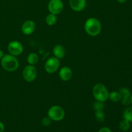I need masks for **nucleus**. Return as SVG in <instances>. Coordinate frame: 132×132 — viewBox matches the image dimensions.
Here are the masks:
<instances>
[{
	"mask_svg": "<svg viewBox=\"0 0 132 132\" xmlns=\"http://www.w3.org/2000/svg\"><path fill=\"white\" fill-rule=\"evenodd\" d=\"M85 29L88 35L96 36L101 32V24L98 19L94 18H89L85 24Z\"/></svg>",
	"mask_w": 132,
	"mask_h": 132,
	"instance_id": "1",
	"label": "nucleus"
},
{
	"mask_svg": "<svg viewBox=\"0 0 132 132\" xmlns=\"http://www.w3.org/2000/svg\"><path fill=\"white\" fill-rule=\"evenodd\" d=\"M1 66L5 70L8 72H14L19 67V62L14 55H3L1 59Z\"/></svg>",
	"mask_w": 132,
	"mask_h": 132,
	"instance_id": "2",
	"label": "nucleus"
},
{
	"mask_svg": "<svg viewBox=\"0 0 132 132\" xmlns=\"http://www.w3.org/2000/svg\"><path fill=\"white\" fill-rule=\"evenodd\" d=\"M93 94L95 99L101 102L106 101L109 97L108 90L106 86L102 84H97L94 86L93 88Z\"/></svg>",
	"mask_w": 132,
	"mask_h": 132,
	"instance_id": "3",
	"label": "nucleus"
},
{
	"mask_svg": "<svg viewBox=\"0 0 132 132\" xmlns=\"http://www.w3.org/2000/svg\"><path fill=\"white\" fill-rule=\"evenodd\" d=\"M48 117L53 121H61L64 117V112L61 106H53L48 112Z\"/></svg>",
	"mask_w": 132,
	"mask_h": 132,
	"instance_id": "4",
	"label": "nucleus"
},
{
	"mask_svg": "<svg viewBox=\"0 0 132 132\" xmlns=\"http://www.w3.org/2000/svg\"><path fill=\"white\" fill-rule=\"evenodd\" d=\"M60 62L55 57H50L46 61L45 68L46 72L49 73H53L56 72L59 67Z\"/></svg>",
	"mask_w": 132,
	"mask_h": 132,
	"instance_id": "5",
	"label": "nucleus"
},
{
	"mask_svg": "<svg viewBox=\"0 0 132 132\" xmlns=\"http://www.w3.org/2000/svg\"><path fill=\"white\" fill-rule=\"evenodd\" d=\"M37 76V70L34 67L31 65L26 66L23 71V76L27 82H32L36 79Z\"/></svg>",
	"mask_w": 132,
	"mask_h": 132,
	"instance_id": "6",
	"label": "nucleus"
},
{
	"mask_svg": "<svg viewBox=\"0 0 132 132\" xmlns=\"http://www.w3.org/2000/svg\"><path fill=\"white\" fill-rule=\"evenodd\" d=\"M48 7L51 14L56 15L62 12L63 9V3L61 0H50Z\"/></svg>",
	"mask_w": 132,
	"mask_h": 132,
	"instance_id": "7",
	"label": "nucleus"
},
{
	"mask_svg": "<svg viewBox=\"0 0 132 132\" xmlns=\"http://www.w3.org/2000/svg\"><path fill=\"white\" fill-rule=\"evenodd\" d=\"M8 50L11 55H19L23 52V46L19 41H14L9 43L8 46Z\"/></svg>",
	"mask_w": 132,
	"mask_h": 132,
	"instance_id": "8",
	"label": "nucleus"
},
{
	"mask_svg": "<svg viewBox=\"0 0 132 132\" xmlns=\"http://www.w3.org/2000/svg\"><path fill=\"white\" fill-rule=\"evenodd\" d=\"M70 6L71 9L76 12L82 11L86 5V0H70Z\"/></svg>",
	"mask_w": 132,
	"mask_h": 132,
	"instance_id": "9",
	"label": "nucleus"
},
{
	"mask_svg": "<svg viewBox=\"0 0 132 132\" xmlns=\"http://www.w3.org/2000/svg\"><path fill=\"white\" fill-rule=\"evenodd\" d=\"M36 25L32 21H26L22 25V32L25 35H30L34 32Z\"/></svg>",
	"mask_w": 132,
	"mask_h": 132,
	"instance_id": "10",
	"label": "nucleus"
},
{
	"mask_svg": "<svg viewBox=\"0 0 132 132\" xmlns=\"http://www.w3.org/2000/svg\"><path fill=\"white\" fill-rule=\"evenodd\" d=\"M120 94H121V100L122 103L124 105L128 106L130 104V97H131V93L129 89L127 88L122 87L119 89Z\"/></svg>",
	"mask_w": 132,
	"mask_h": 132,
	"instance_id": "11",
	"label": "nucleus"
},
{
	"mask_svg": "<svg viewBox=\"0 0 132 132\" xmlns=\"http://www.w3.org/2000/svg\"><path fill=\"white\" fill-rule=\"evenodd\" d=\"M72 76V70L69 67H64L61 69L59 72V77L62 80L64 81H68L71 79Z\"/></svg>",
	"mask_w": 132,
	"mask_h": 132,
	"instance_id": "12",
	"label": "nucleus"
},
{
	"mask_svg": "<svg viewBox=\"0 0 132 132\" xmlns=\"http://www.w3.org/2000/svg\"><path fill=\"white\" fill-rule=\"evenodd\" d=\"M53 53L55 57L57 59H61L65 55V49L63 46L60 45H55L53 50Z\"/></svg>",
	"mask_w": 132,
	"mask_h": 132,
	"instance_id": "13",
	"label": "nucleus"
},
{
	"mask_svg": "<svg viewBox=\"0 0 132 132\" xmlns=\"http://www.w3.org/2000/svg\"><path fill=\"white\" fill-rule=\"evenodd\" d=\"M112 101L115 102V103H117L119 102V101L121 100V94H120L119 92H112L110 93L109 94V97H108Z\"/></svg>",
	"mask_w": 132,
	"mask_h": 132,
	"instance_id": "14",
	"label": "nucleus"
},
{
	"mask_svg": "<svg viewBox=\"0 0 132 132\" xmlns=\"http://www.w3.org/2000/svg\"><path fill=\"white\" fill-rule=\"evenodd\" d=\"M123 118L124 119L127 120L129 122H132V106L128 107L123 112Z\"/></svg>",
	"mask_w": 132,
	"mask_h": 132,
	"instance_id": "15",
	"label": "nucleus"
},
{
	"mask_svg": "<svg viewBox=\"0 0 132 132\" xmlns=\"http://www.w3.org/2000/svg\"><path fill=\"white\" fill-rule=\"evenodd\" d=\"M39 61V57L37 54H35V53H32L28 55V57H27V62L29 63L31 65L36 64Z\"/></svg>",
	"mask_w": 132,
	"mask_h": 132,
	"instance_id": "16",
	"label": "nucleus"
},
{
	"mask_svg": "<svg viewBox=\"0 0 132 132\" xmlns=\"http://www.w3.org/2000/svg\"><path fill=\"white\" fill-rule=\"evenodd\" d=\"M57 21V17L56 15L53 14H48L46 18V23H47L48 25L52 26L56 23Z\"/></svg>",
	"mask_w": 132,
	"mask_h": 132,
	"instance_id": "17",
	"label": "nucleus"
},
{
	"mask_svg": "<svg viewBox=\"0 0 132 132\" xmlns=\"http://www.w3.org/2000/svg\"><path fill=\"white\" fill-rule=\"evenodd\" d=\"M119 128L122 131H127L130 128V122L127 120H122L119 124Z\"/></svg>",
	"mask_w": 132,
	"mask_h": 132,
	"instance_id": "18",
	"label": "nucleus"
},
{
	"mask_svg": "<svg viewBox=\"0 0 132 132\" xmlns=\"http://www.w3.org/2000/svg\"><path fill=\"white\" fill-rule=\"evenodd\" d=\"M95 116L97 121L99 122H103L104 121V119H105V115H104L103 110L95 111Z\"/></svg>",
	"mask_w": 132,
	"mask_h": 132,
	"instance_id": "19",
	"label": "nucleus"
},
{
	"mask_svg": "<svg viewBox=\"0 0 132 132\" xmlns=\"http://www.w3.org/2000/svg\"><path fill=\"white\" fill-rule=\"evenodd\" d=\"M93 108H94L95 111H99V110H103L104 108V104L103 102L98 101L94 103V105H93Z\"/></svg>",
	"mask_w": 132,
	"mask_h": 132,
	"instance_id": "20",
	"label": "nucleus"
},
{
	"mask_svg": "<svg viewBox=\"0 0 132 132\" xmlns=\"http://www.w3.org/2000/svg\"><path fill=\"white\" fill-rule=\"evenodd\" d=\"M41 122H42L43 126H45V127H47V126H48L49 125L51 124V119H50L48 117H44V118L42 119Z\"/></svg>",
	"mask_w": 132,
	"mask_h": 132,
	"instance_id": "21",
	"label": "nucleus"
},
{
	"mask_svg": "<svg viewBox=\"0 0 132 132\" xmlns=\"http://www.w3.org/2000/svg\"><path fill=\"white\" fill-rule=\"evenodd\" d=\"M98 132H112L111 130L107 127H103L101 128Z\"/></svg>",
	"mask_w": 132,
	"mask_h": 132,
	"instance_id": "22",
	"label": "nucleus"
},
{
	"mask_svg": "<svg viewBox=\"0 0 132 132\" xmlns=\"http://www.w3.org/2000/svg\"><path fill=\"white\" fill-rule=\"evenodd\" d=\"M4 130H5V126L3 122H0V132H3Z\"/></svg>",
	"mask_w": 132,
	"mask_h": 132,
	"instance_id": "23",
	"label": "nucleus"
},
{
	"mask_svg": "<svg viewBox=\"0 0 132 132\" xmlns=\"http://www.w3.org/2000/svg\"><path fill=\"white\" fill-rule=\"evenodd\" d=\"M126 1L127 0H117V1L120 3H125L126 2Z\"/></svg>",
	"mask_w": 132,
	"mask_h": 132,
	"instance_id": "24",
	"label": "nucleus"
},
{
	"mask_svg": "<svg viewBox=\"0 0 132 132\" xmlns=\"http://www.w3.org/2000/svg\"><path fill=\"white\" fill-rule=\"evenodd\" d=\"M3 52L2 51H1V50H0V59H2V57H3Z\"/></svg>",
	"mask_w": 132,
	"mask_h": 132,
	"instance_id": "25",
	"label": "nucleus"
},
{
	"mask_svg": "<svg viewBox=\"0 0 132 132\" xmlns=\"http://www.w3.org/2000/svg\"><path fill=\"white\" fill-rule=\"evenodd\" d=\"M130 103L132 104V95H131V97H130Z\"/></svg>",
	"mask_w": 132,
	"mask_h": 132,
	"instance_id": "26",
	"label": "nucleus"
},
{
	"mask_svg": "<svg viewBox=\"0 0 132 132\" xmlns=\"http://www.w3.org/2000/svg\"><path fill=\"white\" fill-rule=\"evenodd\" d=\"M131 132H132V131H131Z\"/></svg>",
	"mask_w": 132,
	"mask_h": 132,
	"instance_id": "27",
	"label": "nucleus"
}]
</instances>
